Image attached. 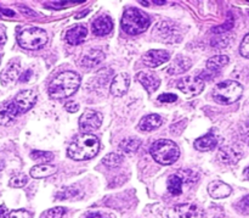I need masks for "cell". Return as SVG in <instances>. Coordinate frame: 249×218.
I'll list each match as a JSON object with an SVG mask.
<instances>
[{"instance_id": "ac0fdd59", "label": "cell", "mask_w": 249, "mask_h": 218, "mask_svg": "<svg viewBox=\"0 0 249 218\" xmlns=\"http://www.w3.org/2000/svg\"><path fill=\"white\" fill-rule=\"evenodd\" d=\"M88 36V29L87 27L82 26H75L73 28L68 29L67 34H66V39L71 45H79V44L84 43L85 39Z\"/></svg>"}, {"instance_id": "f35d334b", "label": "cell", "mask_w": 249, "mask_h": 218, "mask_svg": "<svg viewBox=\"0 0 249 218\" xmlns=\"http://www.w3.org/2000/svg\"><path fill=\"white\" fill-rule=\"evenodd\" d=\"M240 53L243 58L249 59V33L243 38L242 43H241Z\"/></svg>"}, {"instance_id": "836d02e7", "label": "cell", "mask_w": 249, "mask_h": 218, "mask_svg": "<svg viewBox=\"0 0 249 218\" xmlns=\"http://www.w3.org/2000/svg\"><path fill=\"white\" fill-rule=\"evenodd\" d=\"M230 41V36L229 33H223V34H215L213 39H212V45L215 46V48H224L226 46Z\"/></svg>"}, {"instance_id": "ba28073f", "label": "cell", "mask_w": 249, "mask_h": 218, "mask_svg": "<svg viewBox=\"0 0 249 218\" xmlns=\"http://www.w3.org/2000/svg\"><path fill=\"white\" fill-rule=\"evenodd\" d=\"M153 36L162 41L179 40V31L177 26L169 21H162L153 28Z\"/></svg>"}, {"instance_id": "ee69618b", "label": "cell", "mask_w": 249, "mask_h": 218, "mask_svg": "<svg viewBox=\"0 0 249 218\" xmlns=\"http://www.w3.org/2000/svg\"><path fill=\"white\" fill-rule=\"evenodd\" d=\"M6 43V31L2 26H0V46Z\"/></svg>"}, {"instance_id": "1f68e13d", "label": "cell", "mask_w": 249, "mask_h": 218, "mask_svg": "<svg viewBox=\"0 0 249 218\" xmlns=\"http://www.w3.org/2000/svg\"><path fill=\"white\" fill-rule=\"evenodd\" d=\"M31 158L34 161H39V162H48L53 159V154L50 151H41V150H33L31 153Z\"/></svg>"}, {"instance_id": "484cf974", "label": "cell", "mask_w": 249, "mask_h": 218, "mask_svg": "<svg viewBox=\"0 0 249 218\" xmlns=\"http://www.w3.org/2000/svg\"><path fill=\"white\" fill-rule=\"evenodd\" d=\"M53 173H56V167L53 165H49V163H40V165H36L34 167L31 168V177L39 179V178H45L49 176H53Z\"/></svg>"}, {"instance_id": "7bdbcfd3", "label": "cell", "mask_w": 249, "mask_h": 218, "mask_svg": "<svg viewBox=\"0 0 249 218\" xmlns=\"http://www.w3.org/2000/svg\"><path fill=\"white\" fill-rule=\"evenodd\" d=\"M65 107H66V110H67L68 112H77L78 110H79V105H78L77 102H74V101L67 102Z\"/></svg>"}, {"instance_id": "74e56055", "label": "cell", "mask_w": 249, "mask_h": 218, "mask_svg": "<svg viewBox=\"0 0 249 218\" xmlns=\"http://www.w3.org/2000/svg\"><path fill=\"white\" fill-rule=\"evenodd\" d=\"M82 218H114L113 215L106 214V212L101 211H90L87 212Z\"/></svg>"}, {"instance_id": "7dc6e473", "label": "cell", "mask_w": 249, "mask_h": 218, "mask_svg": "<svg viewBox=\"0 0 249 218\" xmlns=\"http://www.w3.org/2000/svg\"><path fill=\"white\" fill-rule=\"evenodd\" d=\"M0 61H1V56H0Z\"/></svg>"}, {"instance_id": "d4e9b609", "label": "cell", "mask_w": 249, "mask_h": 218, "mask_svg": "<svg viewBox=\"0 0 249 218\" xmlns=\"http://www.w3.org/2000/svg\"><path fill=\"white\" fill-rule=\"evenodd\" d=\"M104 59H105V54L102 53L101 50L92 49V50L88 51V53L83 56L80 63H82L83 67L91 68V67H94V66H96L97 63L101 62Z\"/></svg>"}, {"instance_id": "d6986e66", "label": "cell", "mask_w": 249, "mask_h": 218, "mask_svg": "<svg viewBox=\"0 0 249 218\" xmlns=\"http://www.w3.org/2000/svg\"><path fill=\"white\" fill-rule=\"evenodd\" d=\"M18 115L19 111L16 107V105H15L14 100L6 102V104L0 109V124H1V126H7V124L11 123Z\"/></svg>"}, {"instance_id": "30bf717a", "label": "cell", "mask_w": 249, "mask_h": 218, "mask_svg": "<svg viewBox=\"0 0 249 218\" xmlns=\"http://www.w3.org/2000/svg\"><path fill=\"white\" fill-rule=\"evenodd\" d=\"M178 88L189 97H194L204 89V80L199 76H189L178 82Z\"/></svg>"}, {"instance_id": "6da1fadb", "label": "cell", "mask_w": 249, "mask_h": 218, "mask_svg": "<svg viewBox=\"0 0 249 218\" xmlns=\"http://www.w3.org/2000/svg\"><path fill=\"white\" fill-rule=\"evenodd\" d=\"M80 85V76L78 73L67 71L53 78L49 84L48 93L53 99H65L78 90Z\"/></svg>"}, {"instance_id": "d590c367", "label": "cell", "mask_w": 249, "mask_h": 218, "mask_svg": "<svg viewBox=\"0 0 249 218\" xmlns=\"http://www.w3.org/2000/svg\"><path fill=\"white\" fill-rule=\"evenodd\" d=\"M232 27H233V19H229L228 21H226L225 23L223 24V26L215 27V28H213V32L215 34L229 33V31H230V29L232 28Z\"/></svg>"}, {"instance_id": "f546056e", "label": "cell", "mask_w": 249, "mask_h": 218, "mask_svg": "<svg viewBox=\"0 0 249 218\" xmlns=\"http://www.w3.org/2000/svg\"><path fill=\"white\" fill-rule=\"evenodd\" d=\"M177 175L181 178L182 182L187 183V184L196 183L199 178L198 173H197L196 171H192V170H180Z\"/></svg>"}, {"instance_id": "8d00e7d4", "label": "cell", "mask_w": 249, "mask_h": 218, "mask_svg": "<svg viewBox=\"0 0 249 218\" xmlns=\"http://www.w3.org/2000/svg\"><path fill=\"white\" fill-rule=\"evenodd\" d=\"M65 209L63 207H53L49 210L45 214V218H62L65 215Z\"/></svg>"}, {"instance_id": "3957f363", "label": "cell", "mask_w": 249, "mask_h": 218, "mask_svg": "<svg viewBox=\"0 0 249 218\" xmlns=\"http://www.w3.org/2000/svg\"><path fill=\"white\" fill-rule=\"evenodd\" d=\"M150 154L158 163L169 166L177 162L180 156V150L177 144L170 139H160L151 145Z\"/></svg>"}, {"instance_id": "f6af8a7d", "label": "cell", "mask_w": 249, "mask_h": 218, "mask_svg": "<svg viewBox=\"0 0 249 218\" xmlns=\"http://www.w3.org/2000/svg\"><path fill=\"white\" fill-rule=\"evenodd\" d=\"M7 215H9V211H7V209L4 205H1L0 206V218H6Z\"/></svg>"}, {"instance_id": "8fae6325", "label": "cell", "mask_w": 249, "mask_h": 218, "mask_svg": "<svg viewBox=\"0 0 249 218\" xmlns=\"http://www.w3.org/2000/svg\"><path fill=\"white\" fill-rule=\"evenodd\" d=\"M36 93L33 89H27L22 90L21 93L15 97L14 102L16 105V107L18 109L19 114H23V112L28 111L32 107L36 105Z\"/></svg>"}, {"instance_id": "7402d4cb", "label": "cell", "mask_w": 249, "mask_h": 218, "mask_svg": "<svg viewBox=\"0 0 249 218\" xmlns=\"http://www.w3.org/2000/svg\"><path fill=\"white\" fill-rule=\"evenodd\" d=\"M229 63V58L226 55H215L207 61V71L204 73H209L211 78L214 77L215 73H218L221 68L225 67Z\"/></svg>"}, {"instance_id": "7c38bea8", "label": "cell", "mask_w": 249, "mask_h": 218, "mask_svg": "<svg viewBox=\"0 0 249 218\" xmlns=\"http://www.w3.org/2000/svg\"><path fill=\"white\" fill-rule=\"evenodd\" d=\"M170 54L167 50H162V49H156V50H150L143 55L142 61L147 67L155 68L158 66L163 65L167 61H169Z\"/></svg>"}, {"instance_id": "b9f144b4", "label": "cell", "mask_w": 249, "mask_h": 218, "mask_svg": "<svg viewBox=\"0 0 249 218\" xmlns=\"http://www.w3.org/2000/svg\"><path fill=\"white\" fill-rule=\"evenodd\" d=\"M32 70H27V71H24L23 73H21V76H19V82H22V83H24V82H28L29 79H31V77H32Z\"/></svg>"}, {"instance_id": "603a6c76", "label": "cell", "mask_w": 249, "mask_h": 218, "mask_svg": "<svg viewBox=\"0 0 249 218\" xmlns=\"http://www.w3.org/2000/svg\"><path fill=\"white\" fill-rule=\"evenodd\" d=\"M216 145H218V139L214 136L213 132L196 139V141H195V148L199 151H211L215 149Z\"/></svg>"}, {"instance_id": "ffe728a7", "label": "cell", "mask_w": 249, "mask_h": 218, "mask_svg": "<svg viewBox=\"0 0 249 218\" xmlns=\"http://www.w3.org/2000/svg\"><path fill=\"white\" fill-rule=\"evenodd\" d=\"M192 61L191 59L187 58V56L179 55L175 58V60L173 61L172 65L168 68V73L169 75H181V73L186 72L191 68Z\"/></svg>"}, {"instance_id": "2e32d148", "label": "cell", "mask_w": 249, "mask_h": 218, "mask_svg": "<svg viewBox=\"0 0 249 218\" xmlns=\"http://www.w3.org/2000/svg\"><path fill=\"white\" fill-rule=\"evenodd\" d=\"M92 33L95 36L99 37H104L106 34L111 33V31L113 29V22H112L111 17L109 16H100L99 19L95 20L92 22Z\"/></svg>"}, {"instance_id": "4fadbf2b", "label": "cell", "mask_w": 249, "mask_h": 218, "mask_svg": "<svg viewBox=\"0 0 249 218\" xmlns=\"http://www.w3.org/2000/svg\"><path fill=\"white\" fill-rule=\"evenodd\" d=\"M242 158V153L233 146H224L219 150L218 159L224 165H235Z\"/></svg>"}, {"instance_id": "d6a6232c", "label": "cell", "mask_w": 249, "mask_h": 218, "mask_svg": "<svg viewBox=\"0 0 249 218\" xmlns=\"http://www.w3.org/2000/svg\"><path fill=\"white\" fill-rule=\"evenodd\" d=\"M235 209L238 214L245 215V216H249V194L243 197L242 199L238 200L235 204Z\"/></svg>"}, {"instance_id": "ab89813d", "label": "cell", "mask_w": 249, "mask_h": 218, "mask_svg": "<svg viewBox=\"0 0 249 218\" xmlns=\"http://www.w3.org/2000/svg\"><path fill=\"white\" fill-rule=\"evenodd\" d=\"M178 100V97L175 94H172V93H163V94H160V97H158V101L160 102H167V104H169V102H174Z\"/></svg>"}, {"instance_id": "44dd1931", "label": "cell", "mask_w": 249, "mask_h": 218, "mask_svg": "<svg viewBox=\"0 0 249 218\" xmlns=\"http://www.w3.org/2000/svg\"><path fill=\"white\" fill-rule=\"evenodd\" d=\"M19 76H21V65L18 61H11L1 72L0 79L2 83L7 84V83L15 82L17 78H19Z\"/></svg>"}, {"instance_id": "e575fe53", "label": "cell", "mask_w": 249, "mask_h": 218, "mask_svg": "<svg viewBox=\"0 0 249 218\" xmlns=\"http://www.w3.org/2000/svg\"><path fill=\"white\" fill-rule=\"evenodd\" d=\"M27 183H28V177H27L26 175H22V173H19V175L14 176V177L10 179V187L22 188V187H24Z\"/></svg>"}, {"instance_id": "5b68a950", "label": "cell", "mask_w": 249, "mask_h": 218, "mask_svg": "<svg viewBox=\"0 0 249 218\" xmlns=\"http://www.w3.org/2000/svg\"><path fill=\"white\" fill-rule=\"evenodd\" d=\"M243 88L236 80H224L214 87L213 99L220 105H230L242 97Z\"/></svg>"}, {"instance_id": "f1b7e54d", "label": "cell", "mask_w": 249, "mask_h": 218, "mask_svg": "<svg viewBox=\"0 0 249 218\" xmlns=\"http://www.w3.org/2000/svg\"><path fill=\"white\" fill-rule=\"evenodd\" d=\"M83 194L79 189L74 187H68L63 188L60 192L56 194V198L58 200H71V199H78V198H82Z\"/></svg>"}, {"instance_id": "e0dca14e", "label": "cell", "mask_w": 249, "mask_h": 218, "mask_svg": "<svg viewBox=\"0 0 249 218\" xmlns=\"http://www.w3.org/2000/svg\"><path fill=\"white\" fill-rule=\"evenodd\" d=\"M232 189L229 184L221 182V180H214V182L209 183L208 185V193L212 198L214 199H224L228 198L231 194Z\"/></svg>"}, {"instance_id": "83f0119b", "label": "cell", "mask_w": 249, "mask_h": 218, "mask_svg": "<svg viewBox=\"0 0 249 218\" xmlns=\"http://www.w3.org/2000/svg\"><path fill=\"white\" fill-rule=\"evenodd\" d=\"M140 145H141L140 139L128 138V139H124V140L119 144V150L123 151L124 154H133L139 150Z\"/></svg>"}, {"instance_id": "9c48e42d", "label": "cell", "mask_w": 249, "mask_h": 218, "mask_svg": "<svg viewBox=\"0 0 249 218\" xmlns=\"http://www.w3.org/2000/svg\"><path fill=\"white\" fill-rule=\"evenodd\" d=\"M102 114L94 111V110H87L79 119V128L84 134H89V132L96 131L100 128L102 123Z\"/></svg>"}, {"instance_id": "7a4b0ae2", "label": "cell", "mask_w": 249, "mask_h": 218, "mask_svg": "<svg viewBox=\"0 0 249 218\" xmlns=\"http://www.w3.org/2000/svg\"><path fill=\"white\" fill-rule=\"evenodd\" d=\"M100 149V141L92 134H82L77 137L68 146L67 154L72 160L84 161L96 156Z\"/></svg>"}, {"instance_id": "52a82bcc", "label": "cell", "mask_w": 249, "mask_h": 218, "mask_svg": "<svg viewBox=\"0 0 249 218\" xmlns=\"http://www.w3.org/2000/svg\"><path fill=\"white\" fill-rule=\"evenodd\" d=\"M203 210L196 204H181L168 210L167 218H203Z\"/></svg>"}, {"instance_id": "4316f807", "label": "cell", "mask_w": 249, "mask_h": 218, "mask_svg": "<svg viewBox=\"0 0 249 218\" xmlns=\"http://www.w3.org/2000/svg\"><path fill=\"white\" fill-rule=\"evenodd\" d=\"M182 185H184V182H182L181 178L178 175H172L167 180V187L168 192L170 193L174 197H178L182 193Z\"/></svg>"}, {"instance_id": "9a60e30c", "label": "cell", "mask_w": 249, "mask_h": 218, "mask_svg": "<svg viewBox=\"0 0 249 218\" xmlns=\"http://www.w3.org/2000/svg\"><path fill=\"white\" fill-rule=\"evenodd\" d=\"M136 79L141 83V85L148 93H153L160 85V77L153 72H139L138 76H136Z\"/></svg>"}, {"instance_id": "5bb4252c", "label": "cell", "mask_w": 249, "mask_h": 218, "mask_svg": "<svg viewBox=\"0 0 249 218\" xmlns=\"http://www.w3.org/2000/svg\"><path fill=\"white\" fill-rule=\"evenodd\" d=\"M129 84H130V77L128 73H119L112 80L111 93L114 97H122L126 93Z\"/></svg>"}, {"instance_id": "60d3db41", "label": "cell", "mask_w": 249, "mask_h": 218, "mask_svg": "<svg viewBox=\"0 0 249 218\" xmlns=\"http://www.w3.org/2000/svg\"><path fill=\"white\" fill-rule=\"evenodd\" d=\"M9 218H32V216L26 210H15L9 215Z\"/></svg>"}, {"instance_id": "4dcf8cb0", "label": "cell", "mask_w": 249, "mask_h": 218, "mask_svg": "<svg viewBox=\"0 0 249 218\" xmlns=\"http://www.w3.org/2000/svg\"><path fill=\"white\" fill-rule=\"evenodd\" d=\"M122 161H123V158L118 153H111L102 159V162L107 167H117V166L121 165Z\"/></svg>"}, {"instance_id": "277c9868", "label": "cell", "mask_w": 249, "mask_h": 218, "mask_svg": "<svg viewBox=\"0 0 249 218\" xmlns=\"http://www.w3.org/2000/svg\"><path fill=\"white\" fill-rule=\"evenodd\" d=\"M150 26V19L145 12L136 7H129L124 11L122 17V28L130 36L145 32Z\"/></svg>"}, {"instance_id": "bcb514c9", "label": "cell", "mask_w": 249, "mask_h": 218, "mask_svg": "<svg viewBox=\"0 0 249 218\" xmlns=\"http://www.w3.org/2000/svg\"><path fill=\"white\" fill-rule=\"evenodd\" d=\"M245 177L247 178V179H249V166L246 168V171H245Z\"/></svg>"}, {"instance_id": "cb8c5ba5", "label": "cell", "mask_w": 249, "mask_h": 218, "mask_svg": "<svg viewBox=\"0 0 249 218\" xmlns=\"http://www.w3.org/2000/svg\"><path fill=\"white\" fill-rule=\"evenodd\" d=\"M162 123H163V119L160 115L157 114L147 115V116L143 117V119H141L140 124H139V128H140L142 132H151L160 128V127L162 126Z\"/></svg>"}, {"instance_id": "8992f818", "label": "cell", "mask_w": 249, "mask_h": 218, "mask_svg": "<svg viewBox=\"0 0 249 218\" xmlns=\"http://www.w3.org/2000/svg\"><path fill=\"white\" fill-rule=\"evenodd\" d=\"M17 40L23 49L38 50L48 43V33L38 27H31L19 32Z\"/></svg>"}]
</instances>
